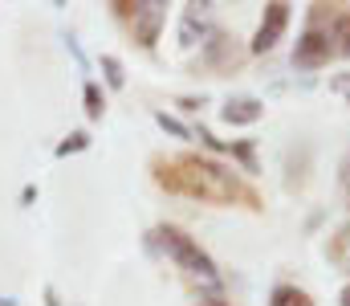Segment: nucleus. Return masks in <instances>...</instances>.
I'll return each instance as SVG.
<instances>
[{
	"label": "nucleus",
	"instance_id": "dca6fc26",
	"mask_svg": "<svg viewBox=\"0 0 350 306\" xmlns=\"http://www.w3.org/2000/svg\"><path fill=\"white\" fill-rule=\"evenodd\" d=\"M342 180L350 184V151H347V160H342Z\"/></svg>",
	"mask_w": 350,
	"mask_h": 306
},
{
	"label": "nucleus",
	"instance_id": "6e6552de",
	"mask_svg": "<svg viewBox=\"0 0 350 306\" xmlns=\"http://www.w3.org/2000/svg\"><path fill=\"white\" fill-rule=\"evenodd\" d=\"M330 41H334V53L350 58V12H338V16H334V33H330Z\"/></svg>",
	"mask_w": 350,
	"mask_h": 306
},
{
	"label": "nucleus",
	"instance_id": "9b49d317",
	"mask_svg": "<svg viewBox=\"0 0 350 306\" xmlns=\"http://www.w3.org/2000/svg\"><path fill=\"white\" fill-rule=\"evenodd\" d=\"M86 147H90V135H86V131H74L70 139H62V143H57V155L66 160V155H74V151H86Z\"/></svg>",
	"mask_w": 350,
	"mask_h": 306
},
{
	"label": "nucleus",
	"instance_id": "f8f14e48",
	"mask_svg": "<svg viewBox=\"0 0 350 306\" xmlns=\"http://www.w3.org/2000/svg\"><path fill=\"white\" fill-rule=\"evenodd\" d=\"M102 70H106V82H110L114 90L126 82V74H122V62H118V58H110V53H106V58H102Z\"/></svg>",
	"mask_w": 350,
	"mask_h": 306
},
{
	"label": "nucleus",
	"instance_id": "20e7f679",
	"mask_svg": "<svg viewBox=\"0 0 350 306\" xmlns=\"http://www.w3.org/2000/svg\"><path fill=\"white\" fill-rule=\"evenodd\" d=\"M330 58H334V41L322 29H306L297 37V45H293V66L297 70H322Z\"/></svg>",
	"mask_w": 350,
	"mask_h": 306
},
{
	"label": "nucleus",
	"instance_id": "ddd939ff",
	"mask_svg": "<svg viewBox=\"0 0 350 306\" xmlns=\"http://www.w3.org/2000/svg\"><path fill=\"white\" fill-rule=\"evenodd\" d=\"M155 123H159V127H163V131H172L175 139H191V131H187V127H183V123H179V118H172V114H167V110H159V114H155Z\"/></svg>",
	"mask_w": 350,
	"mask_h": 306
},
{
	"label": "nucleus",
	"instance_id": "7ed1b4c3",
	"mask_svg": "<svg viewBox=\"0 0 350 306\" xmlns=\"http://www.w3.org/2000/svg\"><path fill=\"white\" fill-rule=\"evenodd\" d=\"M122 21H126V29H131V37L143 45V49H151L155 41H159V29H163V21H167V4H159V0H118V4H110Z\"/></svg>",
	"mask_w": 350,
	"mask_h": 306
},
{
	"label": "nucleus",
	"instance_id": "f3484780",
	"mask_svg": "<svg viewBox=\"0 0 350 306\" xmlns=\"http://www.w3.org/2000/svg\"><path fill=\"white\" fill-rule=\"evenodd\" d=\"M338 303H342V306H350V286H342V294H338Z\"/></svg>",
	"mask_w": 350,
	"mask_h": 306
},
{
	"label": "nucleus",
	"instance_id": "2eb2a0df",
	"mask_svg": "<svg viewBox=\"0 0 350 306\" xmlns=\"http://www.w3.org/2000/svg\"><path fill=\"white\" fill-rule=\"evenodd\" d=\"M196 306H224V294H220V286H212L208 294H196Z\"/></svg>",
	"mask_w": 350,
	"mask_h": 306
},
{
	"label": "nucleus",
	"instance_id": "f257e3e1",
	"mask_svg": "<svg viewBox=\"0 0 350 306\" xmlns=\"http://www.w3.org/2000/svg\"><path fill=\"white\" fill-rule=\"evenodd\" d=\"M175 180H179V196H196L208 204H257V196L237 180V172H228L216 160H200V155H179L175 160Z\"/></svg>",
	"mask_w": 350,
	"mask_h": 306
},
{
	"label": "nucleus",
	"instance_id": "423d86ee",
	"mask_svg": "<svg viewBox=\"0 0 350 306\" xmlns=\"http://www.w3.org/2000/svg\"><path fill=\"white\" fill-rule=\"evenodd\" d=\"M204 62H208L212 70H220V74H232V70H241L245 49L237 45V37H228V33H212V41H204Z\"/></svg>",
	"mask_w": 350,
	"mask_h": 306
},
{
	"label": "nucleus",
	"instance_id": "9d476101",
	"mask_svg": "<svg viewBox=\"0 0 350 306\" xmlns=\"http://www.w3.org/2000/svg\"><path fill=\"white\" fill-rule=\"evenodd\" d=\"M269 306H314L297 286H277L273 290V298H269Z\"/></svg>",
	"mask_w": 350,
	"mask_h": 306
},
{
	"label": "nucleus",
	"instance_id": "39448f33",
	"mask_svg": "<svg viewBox=\"0 0 350 306\" xmlns=\"http://www.w3.org/2000/svg\"><path fill=\"white\" fill-rule=\"evenodd\" d=\"M285 29H289V4L285 0L265 4V16H261V25H257V37H253V53H269L285 37Z\"/></svg>",
	"mask_w": 350,
	"mask_h": 306
},
{
	"label": "nucleus",
	"instance_id": "0eeeda50",
	"mask_svg": "<svg viewBox=\"0 0 350 306\" xmlns=\"http://www.w3.org/2000/svg\"><path fill=\"white\" fill-rule=\"evenodd\" d=\"M261 114H265V102H257V99H228L224 110H220V118H224L228 127H249V123H257Z\"/></svg>",
	"mask_w": 350,
	"mask_h": 306
},
{
	"label": "nucleus",
	"instance_id": "4468645a",
	"mask_svg": "<svg viewBox=\"0 0 350 306\" xmlns=\"http://www.w3.org/2000/svg\"><path fill=\"white\" fill-rule=\"evenodd\" d=\"M228 151H232L237 160H245V168H249V172H257V164H253V147H249V143H237V147H228Z\"/></svg>",
	"mask_w": 350,
	"mask_h": 306
},
{
	"label": "nucleus",
	"instance_id": "f03ea898",
	"mask_svg": "<svg viewBox=\"0 0 350 306\" xmlns=\"http://www.w3.org/2000/svg\"><path fill=\"white\" fill-rule=\"evenodd\" d=\"M155 241L167 249V257H172L179 270H187L191 278H200V282H208V286H220V282H216V262H212V257H208V253L183 233V229H175V225H159V229H155Z\"/></svg>",
	"mask_w": 350,
	"mask_h": 306
},
{
	"label": "nucleus",
	"instance_id": "1a4fd4ad",
	"mask_svg": "<svg viewBox=\"0 0 350 306\" xmlns=\"http://www.w3.org/2000/svg\"><path fill=\"white\" fill-rule=\"evenodd\" d=\"M82 99H86V114L94 118V123H98V118L106 114V94H102V86H98V82H86Z\"/></svg>",
	"mask_w": 350,
	"mask_h": 306
}]
</instances>
